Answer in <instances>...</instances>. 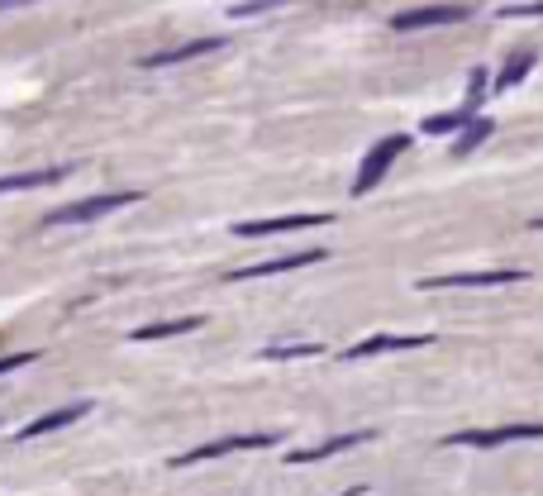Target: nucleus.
Here are the masks:
<instances>
[{"instance_id": "6e6552de", "label": "nucleus", "mask_w": 543, "mask_h": 496, "mask_svg": "<svg viewBox=\"0 0 543 496\" xmlns=\"http://www.w3.org/2000/svg\"><path fill=\"white\" fill-rule=\"evenodd\" d=\"M434 343V335H372L353 343V349H343L348 363H358V358H377V353H400V349H429Z\"/></svg>"}, {"instance_id": "423d86ee", "label": "nucleus", "mask_w": 543, "mask_h": 496, "mask_svg": "<svg viewBox=\"0 0 543 496\" xmlns=\"http://www.w3.org/2000/svg\"><path fill=\"white\" fill-rule=\"evenodd\" d=\"M514 439H543V425H496V430H457L443 444H467V449H496L514 444Z\"/></svg>"}, {"instance_id": "f3484780", "label": "nucleus", "mask_w": 543, "mask_h": 496, "mask_svg": "<svg viewBox=\"0 0 543 496\" xmlns=\"http://www.w3.org/2000/svg\"><path fill=\"white\" fill-rule=\"evenodd\" d=\"M491 134H496V124H491V120H472L467 129H463V139L453 144V153H457V158H467L472 148H477V144H486Z\"/></svg>"}, {"instance_id": "6ab92c4d", "label": "nucleus", "mask_w": 543, "mask_h": 496, "mask_svg": "<svg viewBox=\"0 0 543 496\" xmlns=\"http://www.w3.org/2000/svg\"><path fill=\"white\" fill-rule=\"evenodd\" d=\"M325 353V343H272V349H262V358H315Z\"/></svg>"}, {"instance_id": "1a4fd4ad", "label": "nucleus", "mask_w": 543, "mask_h": 496, "mask_svg": "<svg viewBox=\"0 0 543 496\" xmlns=\"http://www.w3.org/2000/svg\"><path fill=\"white\" fill-rule=\"evenodd\" d=\"M457 20H472V10H463V5H429V10L396 15L391 29H396V34H410V29H429V24H457Z\"/></svg>"}, {"instance_id": "39448f33", "label": "nucleus", "mask_w": 543, "mask_h": 496, "mask_svg": "<svg viewBox=\"0 0 543 496\" xmlns=\"http://www.w3.org/2000/svg\"><path fill=\"white\" fill-rule=\"evenodd\" d=\"M333 215L325 211H310V215H276V219H239L234 234L239 239H267V234H296V229H315V225H329Z\"/></svg>"}, {"instance_id": "5701e85b", "label": "nucleus", "mask_w": 543, "mask_h": 496, "mask_svg": "<svg viewBox=\"0 0 543 496\" xmlns=\"http://www.w3.org/2000/svg\"><path fill=\"white\" fill-rule=\"evenodd\" d=\"M529 225H534V229H543V215H539V219H529Z\"/></svg>"}, {"instance_id": "4468645a", "label": "nucleus", "mask_w": 543, "mask_h": 496, "mask_svg": "<svg viewBox=\"0 0 543 496\" xmlns=\"http://www.w3.org/2000/svg\"><path fill=\"white\" fill-rule=\"evenodd\" d=\"M205 320L201 315H186V320H162V325H144V329H134V343H148V339H172V335H191V329H201Z\"/></svg>"}, {"instance_id": "2eb2a0df", "label": "nucleus", "mask_w": 543, "mask_h": 496, "mask_svg": "<svg viewBox=\"0 0 543 496\" xmlns=\"http://www.w3.org/2000/svg\"><path fill=\"white\" fill-rule=\"evenodd\" d=\"M529 72H534V53H520V58H514V62H506V67H500V77H496V91L506 95L510 87H520V81H524Z\"/></svg>"}, {"instance_id": "4be33fe9", "label": "nucleus", "mask_w": 543, "mask_h": 496, "mask_svg": "<svg viewBox=\"0 0 543 496\" xmlns=\"http://www.w3.org/2000/svg\"><path fill=\"white\" fill-rule=\"evenodd\" d=\"M20 5H34V0H0V15H5V10H20Z\"/></svg>"}, {"instance_id": "f03ea898", "label": "nucleus", "mask_w": 543, "mask_h": 496, "mask_svg": "<svg viewBox=\"0 0 543 496\" xmlns=\"http://www.w3.org/2000/svg\"><path fill=\"white\" fill-rule=\"evenodd\" d=\"M144 201V191H105V196H86V201H72L62 205V211H48L44 225L58 229V225H91V219H101L110 211H124V205Z\"/></svg>"}, {"instance_id": "9d476101", "label": "nucleus", "mask_w": 543, "mask_h": 496, "mask_svg": "<svg viewBox=\"0 0 543 496\" xmlns=\"http://www.w3.org/2000/svg\"><path fill=\"white\" fill-rule=\"evenodd\" d=\"M81 416H91V401H72V406L48 410V416H38L34 425H24L15 439H44V434H53V430H62V425H77Z\"/></svg>"}, {"instance_id": "dca6fc26", "label": "nucleus", "mask_w": 543, "mask_h": 496, "mask_svg": "<svg viewBox=\"0 0 543 496\" xmlns=\"http://www.w3.org/2000/svg\"><path fill=\"white\" fill-rule=\"evenodd\" d=\"M486 87H491V77H486V67H472V77H467V101L457 105V110H463L467 120L477 115V110H481V101H486Z\"/></svg>"}, {"instance_id": "0eeeda50", "label": "nucleus", "mask_w": 543, "mask_h": 496, "mask_svg": "<svg viewBox=\"0 0 543 496\" xmlns=\"http://www.w3.org/2000/svg\"><path fill=\"white\" fill-rule=\"evenodd\" d=\"M310 263H325V248H300V253H282V258H267V263H248V268H234V272H229V282L276 277V272H296V268H310Z\"/></svg>"}, {"instance_id": "7ed1b4c3", "label": "nucleus", "mask_w": 543, "mask_h": 496, "mask_svg": "<svg viewBox=\"0 0 543 496\" xmlns=\"http://www.w3.org/2000/svg\"><path fill=\"white\" fill-rule=\"evenodd\" d=\"M276 434H225V439H210L201 449H186L177 453L172 467H191V463H210V459H225V453H243V449H272Z\"/></svg>"}, {"instance_id": "9b49d317", "label": "nucleus", "mask_w": 543, "mask_h": 496, "mask_svg": "<svg viewBox=\"0 0 543 496\" xmlns=\"http://www.w3.org/2000/svg\"><path fill=\"white\" fill-rule=\"evenodd\" d=\"M367 439H377V434H372V430H358V434H333V439H325V444H315V449H296L286 463H319V459H333V453L353 449V444H367Z\"/></svg>"}, {"instance_id": "20e7f679", "label": "nucleus", "mask_w": 543, "mask_h": 496, "mask_svg": "<svg viewBox=\"0 0 543 496\" xmlns=\"http://www.w3.org/2000/svg\"><path fill=\"white\" fill-rule=\"evenodd\" d=\"M524 268H491V272H453V277H420V292H453V286H514L524 282Z\"/></svg>"}, {"instance_id": "ddd939ff", "label": "nucleus", "mask_w": 543, "mask_h": 496, "mask_svg": "<svg viewBox=\"0 0 543 496\" xmlns=\"http://www.w3.org/2000/svg\"><path fill=\"white\" fill-rule=\"evenodd\" d=\"M219 48H225V38H196V44H186V48H167V53H152V58H144V67H172V62L201 58V53H219Z\"/></svg>"}, {"instance_id": "412c9836", "label": "nucleus", "mask_w": 543, "mask_h": 496, "mask_svg": "<svg viewBox=\"0 0 543 496\" xmlns=\"http://www.w3.org/2000/svg\"><path fill=\"white\" fill-rule=\"evenodd\" d=\"M506 20H524V15H543V0H524V5H506Z\"/></svg>"}, {"instance_id": "a211bd4d", "label": "nucleus", "mask_w": 543, "mask_h": 496, "mask_svg": "<svg viewBox=\"0 0 543 496\" xmlns=\"http://www.w3.org/2000/svg\"><path fill=\"white\" fill-rule=\"evenodd\" d=\"M467 115L463 110H448V115H429L424 124H420V134H448V129H467Z\"/></svg>"}, {"instance_id": "aec40b11", "label": "nucleus", "mask_w": 543, "mask_h": 496, "mask_svg": "<svg viewBox=\"0 0 543 496\" xmlns=\"http://www.w3.org/2000/svg\"><path fill=\"white\" fill-rule=\"evenodd\" d=\"M29 363H38V353H5V358H0V377H5V372L29 368Z\"/></svg>"}, {"instance_id": "f8f14e48", "label": "nucleus", "mask_w": 543, "mask_h": 496, "mask_svg": "<svg viewBox=\"0 0 543 496\" xmlns=\"http://www.w3.org/2000/svg\"><path fill=\"white\" fill-rule=\"evenodd\" d=\"M67 172H72V168H38V172H10V177H0V196H10V191H34V186H53V182H62Z\"/></svg>"}, {"instance_id": "f257e3e1", "label": "nucleus", "mask_w": 543, "mask_h": 496, "mask_svg": "<svg viewBox=\"0 0 543 496\" xmlns=\"http://www.w3.org/2000/svg\"><path fill=\"white\" fill-rule=\"evenodd\" d=\"M410 148V134H386V139H377L367 148V158L358 162V177H353V196H367V191H377L386 182V172H391V162Z\"/></svg>"}]
</instances>
